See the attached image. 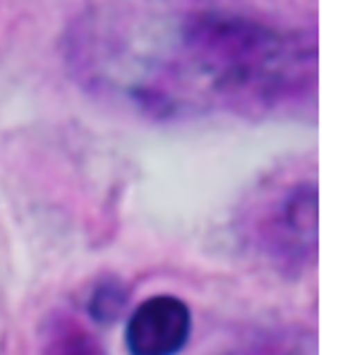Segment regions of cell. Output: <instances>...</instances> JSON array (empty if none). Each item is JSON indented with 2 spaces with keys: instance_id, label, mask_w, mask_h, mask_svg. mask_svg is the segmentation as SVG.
<instances>
[{
  "instance_id": "obj_3",
  "label": "cell",
  "mask_w": 355,
  "mask_h": 355,
  "mask_svg": "<svg viewBox=\"0 0 355 355\" xmlns=\"http://www.w3.org/2000/svg\"><path fill=\"white\" fill-rule=\"evenodd\" d=\"M192 334V312L178 295H151L125 327L128 355H178Z\"/></svg>"
},
{
  "instance_id": "obj_1",
  "label": "cell",
  "mask_w": 355,
  "mask_h": 355,
  "mask_svg": "<svg viewBox=\"0 0 355 355\" xmlns=\"http://www.w3.org/2000/svg\"><path fill=\"white\" fill-rule=\"evenodd\" d=\"M178 60L214 98L243 111H274L315 96V46L250 19H192Z\"/></svg>"
},
{
  "instance_id": "obj_2",
  "label": "cell",
  "mask_w": 355,
  "mask_h": 355,
  "mask_svg": "<svg viewBox=\"0 0 355 355\" xmlns=\"http://www.w3.org/2000/svg\"><path fill=\"white\" fill-rule=\"evenodd\" d=\"M264 248L281 269H305L317 248V190L297 185L276 202L262 226Z\"/></svg>"
},
{
  "instance_id": "obj_4",
  "label": "cell",
  "mask_w": 355,
  "mask_h": 355,
  "mask_svg": "<svg viewBox=\"0 0 355 355\" xmlns=\"http://www.w3.org/2000/svg\"><path fill=\"white\" fill-rule=\"evenodd\" d=\"M46 355H106V351L85 329L67 327L51 338Z\"/></svg>"
},
{
  "instance_id": "obj_5",
  "label": "cell",
  "mask_w": 355,
  "mask_h": 355,
  "mask_svg": "<svg viewBox=\"0 0 355 355\" xmlns=\"http://www.w3.org/2000/svg\"><path fill=\"white\" fill-rule=\"evenodd\" d=\"M125 307V291L116 284H108L96 291L92 300V315L98 322H116V317Z\"/></svg>"
}]
</instances>
